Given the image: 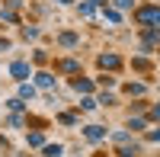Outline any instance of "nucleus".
<instances>
[{
    "instance_id": "f257e3e1",
    "label": "nucleus",
    "mask_w": 160,
    "mask_h": 157,
    "mask_svg": "<svg viewBox=\"0 0 160 157\" xmlns=\"http://www.w3.org/2000/svg\"><path fill=\"white\" fill-rule=\"evenodd\" d=\"M138 19L148 23V26H160V10H157V7H144V10L138 13Z\"/></svg>"
},
{
    "instance_id": "f03ea898",
    "label": "nucleus",
    "mask_w": 160,
    "mask_h": 157,
    "mask_svg": "<svg viewBox=\"0 0 160 157\" xmlns=\"http://www.w3.org/2000/svg\"><path fill=\"white\" fill-rule=\"evenodd\" d=\"M118 64H122L118 55H99V68H106V71H115Z\"/></svg>"
},
{
    "instance_id": "7ed1b4c3",
    "label": "nucleus",
    "mask_w": 160,
    "mask_h": 157,
    "mask_svg": "<svg viewBox=\"0 0 160 157\" xmlns=\"http://www.w3.org/2000/svg\"><path fill=\"white\" fill-rule=\"evenodd\" d=\"M10 74H13V77H19V80H22V77H29V64H26V61H16V64L10 68Z\"/></svg>"
},
{
    "instance_id": "20e7f679",
    "label": "nucleus",
    "mask_w": 160,
    "mask_h": 157,
    "mask_svg": "<svg viewBox=\"0 0 160 157\" xmlns=\"http://www.w3.org/2000/svg\"><path fill=\"white\" fill-rule=\"evenodd\" d=\"M83 135H87L90 141H99V138L106 135V128H99V125H90V128H87V132H83Z\"/></svg>"
},
{
    "instance_id": "39448f33",
    "label": "nucleus",
    "mask_w": 160,
    "mask_h": 157,
    "mask_svg": "<svg viewBox=\"0 0 160 157\" xmlns=\"http://www.w3.org/2000/svg\"><path fill=\"white\" fill-rule=\"evenodd\" d=\"M96 3H99V0H87V3L80 7V16H87V19H90L93 13H96Z\"/></svg>"
},
{
    "instance_id": "423d86ee",
    "label": "nucleus",
    "mask_w": 160,
    "mask_h": 157,
    "mask_svg": "<svg viewBox=\"0 0 160 157\" xmlns=\"http://www.w3.org/2000/svg\"><path fill=\"white\" fill-rule=\"evenodd\" d=\"M35 84H38V87H51V84H55V77L42 71V74H35Z\"/></svg>"
},
{
    "instance_id": "0eeeda50",
    "label": "nucleus",
    "mask_w": 160,
    "mask_h": 157,
    "mask_svg": "<svg viewBox=\"0 0 160 157\" xmlns=\"http://www.w3.org/2000/svg\"><path fill=\"white\" fill-rule=\"evenodd\" d=\"M74 90H77V93H90L93 84H90V80H74Z\"/></svg>"
},
{
    "instance_id": "6e6552de",
    "label": "nucleus",
    "mask_w": 160,
    "mask_h": 157,
    "mask_svg": "<svg viewBox=\"0 0 160 157\" xmlns=\"http://www.w3.org/2000/svg\"><path fill=\"white\" fill-rule=\"evenodd\" d=\"M61 45H68V48L77 45V35H74V32H64V35H61Z\"/></svg>"
},
{
    "instance_id": "1a4fd4ad",
    "label": "nucleus",
    "mask_w": 160,
    "mask_h": 157,
    "mask_svg": "<svg viewBox=\"0 0 160 157\" xmlns=\"http://www.w3.org/2000/svg\"><path fill=\"white\" fill-rule=\"evenodd\" d=\"M32 93H35V90H32L29 84H22V87H19V96H22V99H32Z\"/></svg>"
},
{
    "instance_id": "9d476101",
    "label": "nucleus",
    "mask_w": 160,
    "mask_h": 157,
    "mask_svg": "<svg viewBox=\"0 0 160 157\" xmlns=\"http://www.w3.org/2000/svg\"><path fill=\"white\" fill-rule=\"evenodd\" d=\"M58 154H61V144H48L45 148V157H58Z\"/></svg>"
},
{
    "instance_id": "9b49d317",
    "label": "nucleus",
    "mask_w": 160,
    "mask_h": 157,
    "mask_svg": "<svg viewBox=\"0 0 160 157\" xmlns=\"http://www.w3.org/2000/svg\"><path fill=\"white\" fill-rule=\"evenodd\" d=\"M128 93H131V96H141L144 87H141V84H128Z\"/></svg>"
},
{
    "instance_id": "f8f14e48",
    "label": "nucleus",
    "mask_w": 160,
    "mask_h": 157,
    "mask_svg": "<svg viewBox=\"0 0 160 157\" xmlns=\"http://www.w3.org/2000/svg\"><path fill=\"white\" fill-rule=\"evenodd\" d=\"M118 154H122V157H135V154H138V148L131 144V148H122V151H118Z\"/></svg>"
},
{
    "instance_id": "ddd939ff",
    "label": "nucleus",
    "mask_w": 160,
    "mask_h": 157,
    "mask_svg": "<svg viewBox=\"0 0 160 157\" xmlns=\"http://www.w3.org/2000/svg\"><path fill=\"white\" fill-rule=\"evenodd\" d=\"M80 106H83V109H96V99H93V96H87L83 103H80Z\"/></svg>"
},
{
    "instance_id": "4468645a",
    "label": "nucleus",
    "mask_w": 160,
    "mask_h": 157,
    "mask_svg": "<svg viewBox=\"0 0 160 157\" xmlns=\"http://www.w3.org/2000/svg\"><path fill=\"white\" fill-rule=\"evenodd\" d=\"M3 48H10V42H7V38H0V51H3Z\"/></svg>"
},
{
    "instance_id": "2eb2a0df",
    "label": "nucleus",
    "mask_w": 160,
    "mask_h": 157,
    "mask_svg": "<svg viewBox=\"0 0 160 157\" xmlns=\"http://www.w3.org/2000/svg\"><path fill=\"white\" fill-rule=\"evenodd\" d=\"M151 141H160V132H151Z\"/></svg>"
},
{
    "instance_id": "dca6fc26",
    "label": "nucleus",
    "mask_w": 160,
    "mask_h": 157,
    "mask_svg": "<svg viewBox=\"0 0 160 157\" xmlns=\"http://www.w3.org/2000/svg\"><path fill=\"white\" fill-rule=\"evenodd\" d=\"M154 119H160V106H154Z\"/></svg>"
}]
</instances>
